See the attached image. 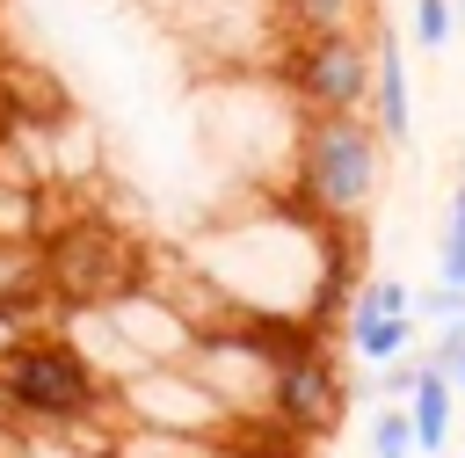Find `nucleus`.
<instances>
[{
    "label": "nucleus",
    "mask_w": 465,
    "mask_h": 458,
    "mask_svg": "<svg viewBox=\"0 0 465 458\" xmlns=\"http://www.w3.org/2000/svg\"><path fill=\"white\" fill-rule=\"evenodd\" d=\"M378 182H385V131L363 109H305L298 160H291V196L312 218L356 225L378 204Z\"/></svg>",
    "instance_id": "1"
},
{
    "label": "nucleus",
    "mask_w": 465,
    "mask_h": 458,
    "mask_svg": "<svg viewBox=\"0 0 465 458\" xmlns=\"http://www.w3.org/2000/svg\"><path fill=\"white\" fill-rule=\"evenodd\" d=\"M0 400L7 414H29V422H51V429H73L87 414L109 407V371L80 349V342H15L0 356Z\"/></svg>",
    "instance_id": "2"
},
{
    "label": "nucleus",
    "mask_w": 465,
    "mask_h": 458,
    "mask_svg": "<svg viewBox=\"0 0 465 458\" xmlns=\"http://www.w3.org/2000/svg\"><path fill=\"white\" fill-rule=\"evenodd\" d=\"M371 36L363 29H327V36H298V51L283 58V95H298V109H371Z\"/></svg>",
    "instance_id": "3"
},
{
    "label": "nucleus",
    "mask_w": 465,
    "mask_h": 458,
    "mask_svg": "<svg viewBox=\"0 0 465 458\" xmlns=\"http://www.w3.org/2000/svg\"><path fill=\"white\" fill-rule=\"evenodd\" d=\"M116 400H124L131 422H145V429H203V436H225V429H232L225 400H218L189 363H145V371L116 378Z\"/></svg>",
    "instance_id": "4"
},
{
    "label": "nucleus",
    "mask_w": 465,
    "mask_h": 458,
    "mask_svg": "<svg viewBox=\"0 0 465 458\" xmlns=\"http://www.w3.org/2000/svg\"><path fill=\"white\" fill-rule=\"evenodd\" d=\"M334 414H341V371H334V356L320 342L291 349L276 363V378H269V422L298 443V436H327Z\"/></svg>",
    "instance_id": "5"
},
{
    "label": "nucleus",
    "mask_w": 465,
    "mask_h": 458,
    "mask_svg": "<svg viewBox=\"0 0 465 458\" xmlns=\"http://www.w3.org/2000/svg\"><path fill=\"white\" fill-rule=\"evenodd\" d=\"M371 124L385 131V145H407L414 138V95H407V51L392 36V22H371Z\"/></svg>",
    "instance_id": "6"
},
{
    "label": "nucleus",
    "mask_w": 465,
    "mask_h": 458,
    "mask_svg": "<svg viewBox=\"0 0 465 458\" xmlns=\"http://www.w3.org/2000/svg\"><path fill=\"white\" fill-rule=\"evenodd\" d=\"M407 414H414L421 458H443V451H450V429H458V385H450L436 363H421V378H414V393H407Z\"/></svg>",
    "instance_id": "7"
},
{
    "label": "nucleus",
    "mask_w": 465,
    "mask_h": 458,
    "mask_svg": "<svg viewBox=\"0 0 465 458\" xmlns=\"http://www.w3.org/2000/svg\"><path fill=\"white\" fill-rule=\"evenodd\" d=\"M414 349H421L414 305L407 313H378V320H349V356L356 363H392V356H414Z\"/></svg>",
    "instance_id": "8"
},
{
    "label": "nucleus",
    "mask_w": 465,
    "mask_h": 458,
    "mask_svg": "<svg viewBox=\"0 0 465 458\" xmlns=\"http://www.w3.org/2000/svg\"><path fill=\"white\" fill-rule=\"evenodd\" d=\"M276 15H283V29H298V36L371 29V22H378V15H371V0H276Z\"/></svg>",
    "instance_id": "9"
},
{
    "label": "nucleus",
    "mask_w": 465,
    "mask_h": 458,
    "mask_svg": "<svg viewBox=\"0 0 465 458\" xmlns=\"http://www.w3.org/2000/svg\"><path fill=\"white\" fill-rule=\"evenodd\" d=\"M371 458H421V443H414V414H407V400H385L378 414H371Z\"/></svg>",
    "instance_id": "10"
},
{
    "label": "nucleus",
    "mask_w": 465,
    "mask_h": 458,
    "mask_svg": "<svg viewBox=\"0 0 465 458\" xmlns=\"http://www.w3.org/2000/svg\"><path fill=\"white\" fill-rule=\"evenodd\" d=\"M436 276H443V284H465V189H450V204H443V240H436Z\"/></svg>",
    "instance_id": "11"
},
{
    "label": "nucleus",
    "mask_w": 465,
    "mask_h": 458,
    "mask_svg": "<svg viewBox=\"0 0 465 458\" xmlns=\"http://www.w3.org/2000/svg\"><path fill=\"white\" fill-rule=\"evenodd\" d=\"M414 305V291L400 284V276H371L356 298H349V320H378V313H407Z\"/></svg>",
    "instance_id": "12"
},
{
    "label": "nucleus",
    "mask_w": 465,
    "mask_h": 458,
    "mask_svg": "<svg viewBox=\"0 0 465 458\" xmlns=\"http://www.w3.org/2000/svg\"><path fill=\"white\" fill-rule=\"evenodd\" d=\"M450 36H458V0H414V44L450 51Z\"/></svg>",
    "instance_id": "13"
},
{
    "label": "nucleus",
    "mask_w": 465,
    "mask_h": 458,
    "mask_svg": "<svg viewBox=\"0 0 465 458\" xmlns=\"http://www.w3.org/2000/svg\"><path fill=\"white\" fill-rule=\"evenodd\" d=\"M458 313H465V284H443V276H436V284L414 291V320H421V327H443V320H458Z\"/></svg>",
    "instance_id": "14"
},
{
    "label": "nucleus",
    "mask_w": 465,
    "mask_h": 458,
    "mask_svg": "<svg viewBox=\"0 0 465 458\" xmlns=\"http://www.w3.org/2000/svg\"><path fill=\"white\" fill-rule=\"evenodd\" d=\"M465 356V313L458 320H443V327H429V342H421V363H436L443 378H450V363Z\"/></svg>",
    "instance_id": "15"
},
{
    "label": "nucleus",
    "mask_w": 465,
    "mask_h": 458,
    "mask_svg": "<svg viewBox=\"0 0 465 458\" xmlns=\"http://www.w3.org/2000/svg\"><path fill=\"white\" fill-rule=\"evenodd\" d=\"M29 458H87V443H73V451H65L58 436H36V443H29Z\"/></svg>",
    "instance_id": "16"
},
{
    "label": "nucleus",
    "mask_w": 465,
    "mask_h": 458,
    "mask_svg": "<svg viewBox=\"0 0 465 458\" xmlns=\"http://www.w3.org/2000/svg\"><path fill=\"white\" fill-rule=\"evenodd\" d=\"M225 458H291V451H283V443H269V451H262V443H247V451H240V443H232V451H225Z\"/></svg>",
    "instance_id": "17"
},
{
    "label": "nucleus",
    "mask_w": 465,
    "mask_h": 458,
    "mask_svg": "<svg viewBox=\"0 0 465 458\" xmlns=\"http://www.w3.org/2000/svg\"><path fill=\"white\" fill-rule=\"evenodd\" d=\"M450 385H458V400H465V356H458V363H450Z\"/></svg>",
    "instance_id": "18"
},
{
    "label": "nucleus",
    "mask_w": 465,
    "mask_h": 458,
    "mask_svg": "<svg viewBox=\"0 0 465 458\" xmlns=\"http://www.w3.org/2000/svg\"><path fill=\"white\" fill-rule=\"evenodd\" d=\"M458 22H465V0H458Z\"/></svg>",
    "instance_id": "19"
}]
</instances>
